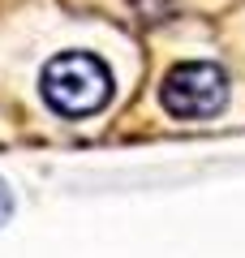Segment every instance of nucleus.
<instances>
[{
  "label": "nucleus",
  "instance_id": "nucleus-1",
  "mask_svg": "<svg viewBox=\"0 0 245 258\" xmlns=\"http://www.w3.org/2000/svg\"><path fill=\"white\" fill-rule=\"evenodd\" d=\"M39 95L43 103L65 120H82L108 108L112 99V69L99 60L95 52H60L43 64L39 74Z\"/></svg>",
  "mask_w": 245,
  "mask_h": 258
},
{
  "label": "nucleus",
  "instance_id": "nucleus-2",
  "mask_svg": "<svg viewBox=\"0 0 245 258\" xmlns=\"http://www.w3.org/2000/svg\"><path fill=\"white\" fill-rule=\"evenodd\" d=\"M159 99L176 120H207L228 103V74L215 60H181L163 74Z\"/></svg>",
  "mask_w": 245,
  "mask_h": 258
},
{
  "label": "nucleus",
  "instance_id": "nucleus-3",
  "mask_svg": "<svg viewBox=\"0 0 245 258\" xmlns=\"http://www.w3.org/2000/svg\"><path fill=\"white\" fill-rule=\"evenodd\" d=\"M9 215H13V189H9V181L0 176V228L9 224Z\"/></svg>",
  "mask_w": 245,
  "mask_h": 258
}]
</instances>
